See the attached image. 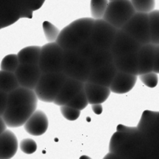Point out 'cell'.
<instances>
[{
    "instance_id": "5b68a950",
    "label": "cell",
    "mask_w": 159,
    "mask_h": 159,
    "mask_svg": "<svg viewBox=\"0 0 159 159\" xmlns=\"http://www.w3.org/2000/svg\"><path fill=\"white\" fill-rule=\"evenodd\" d=\"M64 50L56 42L48 43L41 48L38 66L42 73L62 72Z\"/></svg>"
},
{
    "instance_id": "ac0fdd59",
    "label": "cell",
    "mask_w": 159,
    "mask_h": 159,
    "mask_svg": "<svg viewBox=\"0 0 159 159\" xmlns=\"http://www.w3.org/2000/svg\"><path fill=\"white\" fill-rule=\"evenodd\" d=\"M18 149V141L11 130H6L0 135V159H11Z\"/></svg>"
},
{
    "instance_id": "30bf717a",
    "label": "cell",
    "mask_w": 159,
    "mask_h": 159,
    "mask_svg": "<svg viewBox=\"0 0 159 159\" xmlns=\"http://www.w3.org/2000/svg\"><path fill=\"white\" fill-rule=\"evenodd\" d=\"M14 74L16 77L20 87L34 90L43 73L40 71L38 65L20 64Z\"/></svg>"
},
{
    "instance_id": "ffe728a7",
    "label": "cell",
    "mask_w": 159,
    "mask_h": 159,
    "mask_svg": "<svg viewBox=\"0 0 159 159\" xmlns=\"http://www.w3.org/2000/svg\"><path fill=\"white\" fill-rule=\"evenodd\" d=\"M41 47L29 46L20 50L17 54L19 62L22 65H38Z\"/></svg>"
},
{
    "instance_id": "9c48e42d",
    "label": "cell",
    "mask_w": 159,
    "mask_h": 159,
    "mask_svg": "<svg viewBox=\"0 0 159 159\" xmlns=\"http://www.w3.org/2000/svg\"><path fill=\"white\" fill-rule=\"evenodd\" d=\"M142 45L138 43L131 36L122 30H117L116 37L110 48L113 57H121L128 54H136Z\"/></svg>"
},
{
    "instance_id": "d4e9b609",
    "label": "cell",
    "mask_w": 159,
    "mask_h": 159,
    "mask_svg": "<svg viewBox=\"0 0 159 159\" xmlns=\"http://www.w3.org/2000/svg\"><path fill=\"white\" fill-rule=\"evenodd\" d=\"M108 3V0H91L90 9H91L93 19L94 20L102 19L107 10Z\"/></svg>"
},
{
    "instance_id": "7a4b0ae2",
    "label": "cell",
    "mask_w": 159,
    "mask_h": 159,
    "mask_svg": "<svg viewBox=\"0 0 159 159\" xmlns=\"http://www.w3.org/2000/svg\"><path fill=\"white\" fill-rule=\"evenodd\" d=\"M94 21L93 18L75 20L60 31L56 43L64 51H76L83 42L89 40Z\"/></svg>"
},
{
    "instance_id": "74e56055",
    "label": "cell",
    "mask_w": 159,
    "mask_h": 159,
    "mask_svg": "<svg viewBox=\"0 0 159 159\" xmlns=\"http://www.w3.org/2000/svg\"><path fill=\"white\" fill-rule=\"evenodd\" d=\"M6 130V125L5 124L4 120H3L2 117L0 116V135Z\"/></svg>"
},
{
    "instance_id": "3957f363",
    "label": "cell",
    "mask_w": 159,
    "mask_h": 159,
    "mask_svg": "<svg viewBox=\"0 0 159 159\" xmlns=\"http://www.w3.org/2000/svg\"><path fill=\"white\" fill-rule=\"evenodd\" d=\"M91 72L89 61L79 55L76 51H64L62 73L69 79L86 82Z\"/></svg>"
},
{
    "instance_id": "4dcf8cb0",
    "label": "cell",
    "mask_w": 159,
    "mask_h": 159,
    "mask_svg": "<svg viewBox=\"0 0 159 159\" xmlns=\"http://www.w3.org/2000/svg\"><path fill=\"white\" fill-rule=\"evenodd\" d=\"M139 77L141 82L148 88H155L158 83V74L153 72V71L147 73V74L141 75H139Z\"/></svg>"
},
{
    "instance_id": "7402d4cb",
    "label": "cell",
    "mask_w": 159,
    "mask_h": 159,
    "mask_svg": "<svg viewBox=\"0 0 159 159\" xmlns=\"http://www.w3.org/2000/svg\"><path fill=\"white\" fill-rule=\"evenodd\" d=\"M20 87L15 74L0 70V90L4 93H12Z\"/></svg>"
},
{
    "instance_id": "83f0119b",
    "label": "cell",
    "mask_w": 159,
    "mask_h": 159,
    "mask_svg": "<svg viewBox=\"0 0 159 159\" xmlns=\"http://www.w3.org/2000/svg\"><path fill=\"white\" fill-rule=\"evenodd\" d=\"M88 99H87V97L86 96H85V93L83 89L82 91H81L79 94L76 95V96L65 106H68V107H71V108L75 109V110L81 111V110H84V109L88 106Z\"/></svg>"
},
{
    "instance_id": "d6986e66",
    "label": "cell",
    "mask_w": 159,
    "mask_h": 159,
    "mask_svg": "<svg viewBox=\"0 0 159 159\" xmlns=\"http://www.w3.org/2000/svg\"><path fill=\"white\" fill-rule=\"evenodd\" d=\"M113 64L118 71L138 76V53L116 57Z\"/></svg>"
},
{
    "instance_id": "836d02e7",
    "label": "cell",
    "mask_w": 159,
    "mask_h": 159,
    "mask_svg": "<svg viewBox=\"0 0 159 159\" xmlns=\"http://www.w3.org/2000/svg\"><path fill=\"white\" fill-rule=\"evenodd\" d=\"M8 101V94L0 90V116H2L6 109Z\"/></svg>"
},
{
    "instance_id": "f546056e",
    "label": "cell",
    "mask_w": 159,
    "mask_h": 159,
    "mask_svg": "<svg viewBox=\"0 0 159 159\" xmlns=\"http://www.w3.org/2000/svg\"><path fill=\"white\" fill-rule=\"evenodd\" d=\"M43 30L48 41L50 43L56 42L60 31L54 25L48 21H44L43 23Z\"/></svg>"
},
{
    "instance_id": "9a60e30c",
    "label": "cell",
    "mask_w": 159,
    "mask_h": 159,
    "mask_svg": "<svg viewBox=\"0 0 159 159\" xmlns=\"http://www.w3.org/2000/svg\"><path fill=\"white\" fill-rule=\"evenodd\" d=\"M155 45L152 43L142 45L138 52V75L153 71Z\"/></svg>"
},
{
    "instance_id": "277c9868",
    "label": "cell",
    "mask_w": 159,
    "mask_h": 159,
    "mask_svg": "<svg viewBox=\"0 0 159 159\" xmlns=\"http://www.w3.org/2000/svg\"><path fill=\"white\" fill-rule=\"evenodd\" d=\"M66 79L62 72L43 73L34 90L37 99L45 102H54Z\"/></svg>"
},
{
    "instance_id": "d590c367",
    "label": "cell",
    "mask_w": 159,
    "mask_h": 159,
    "mask_svg": "<svg viewBox=\"0 0 159 159\" xmlns=\"http://www.w3.org/2000/svg\"><path fill=\"white\" fill-rule=\"evenodd\" d=\"M92 109H93V111L97 115L101 114V113H102V107L101 104H95V105H92Z\"/></svg>"
},
{
    "instance_id": "52a82bcc",
    "label": "cell",
    "mask_w": 159,
    "mask_h": 159,
    "mask_svg": "<svg viewBox=\"0 0 159 159\" xmlns=\"http://www.w3.org/2000/svg\"><path fill=\"white\" fill-rule=\"evenodd\" d=\"M120 30L131 36L141 45L151 43L148 15L147 13L135 12Z\"/></svg>"
},
{
    "instance_id": "8992f818",
    "label": "cell",
    "mask_w": 159,
    "mask_h": 159,
    "mask_svg": "<svg viewBox=\"0 0 159 159\" xmlns=\"http://www.w3.org/2000/svg\"><path fill=\"white\" fill-rule=\"evenodd\" d=\"M130 0H120L108 3L102 20L107 21L116 29L120 30L135 14Z\"/></svg>"
},
{
    "instance_id": "ba28073f",
    "label": "cell",
    "mask_w": 159,
    "mask_h": 159,
    "mask_svg": "<svg viewBox=\"0 0 159 159\" xmlns=\"http://www.w3.org/2000/svg\"><path fill=\"white\" fill-rule=\"evenodd\" d=\"M116 32L117 29L102 19L95 20L89 40L97 49L110 51Z\"/></svg>"
},
{
    "instance_id": "d6a6232c",
    "label": "cell",
    "mask_w": 159,
    "mask_h": 159,
    "mask_svg": "<svg viewBox=\"0 0 159 159\" xmlns=\"http://www.w3.org/2000/svg\"><path fill=\"white\" fill-rule=\"evenodd\" d=\"M20 149L22 152L27 155L34 153L37 149V145L35 141L30 138H26L20 142Z\"/></svg>"
},
{
    "instance_id": "4fadbf2b",
    "label": "cell",
    "mask_w": 159,
    "mask_h": 159,
    "mask_svg": "<svg viewBox=\"0 0 159 159\" xmlns=\"http://www.w3.org/2000/svg\"><path fill=\"white\" fill-rule=\"evenodd\" d=\"M116 72L117 70L113 63L102 68L92 69L87 82L110 88Z\"/></svg>"
},
{
    "instance_id": "f1b7e54d",
    "label": "cell",
    "mask_w": 159,
    "mask_h": 159,
    "mask_svg": "<svg viewBox=\"0 0 159 159\" xmlns=\"http://www.w3.org/2000/svg\"><path fill=\"white\" fill-rule=\"evenodd\" d=\"M99 49L96 48L94 45L93 44L90 40H86V41L83 42L80 46L78 48V49L76 50L78 54L80 56H82L84 58L87 59V60H89L92 57V56L96 52V51Z\"/></svg>"
},
{
    "instance_id": "f35d334b",
    "label": "cell",
    "mask_w": 159,
    "mask_h": 159,
    "mask_svg": "<svg viewBox=\"0 0 159 159\" xmlns=\"http://www.w3.org/2000/svg\"><path fill=\"white\" fill-rule=\"evenodd\" d=\"M79 159H92L89 156H86V155H82V156H81Z\"/></svg>"
},
{
    "instance_id": "e575fe53",
    "label": "cell",
    "mask_w": 159,
    "mask_h": 159,
    "mask_svg": "<svg viewBox=\"0 0 159 159\" xmlns=\"http://www.w3.org/2000/svg\"><path fill=\"white\" fill-rule=\"evenodd\" d=\"M153 72L159 74V45H155V57H154Z\"/></svg>"
},
{
    "instance_id": "7c38bea8",
    "label": "cell",
    "mask_w": 159,
    "mask_h": 159,
    "mask_svg": "<svg viewBox=\"0 0 159 159\" xmlns=\"http://www.w3.org/2000/svg\"><path fill=\"white\" fill-rule=\"evenodd\" d=\"M84 89V83L75 79L67 78L54 102L59 107L65 106Z\"/></svg>"
},
{
    "instance_id": "cb8c5ba5",
    "label": "cell",
    "mask_w": 159,
    "mask_h": 159,
    "mask_svg": "<svg viewBox=\"0 0 159 159\" xmlns=\"http://www.w3.org/2000/svg\"><path fill=\"white\" fill-rule=\"evenodd\" d=\"M158 114L159 113L157 112L145 110L143 113L141 120H140L138 127H137L138 131L144 133V132H147L148 130H150L156 121Z\"/></svg>"
},
{
    "instance_id": "ab89813d",
    "label": "cell",
    "mask_w": 159,
    "mask_h": 159,
    "mask_svg": "<svg viewBox=\"0 0 159 159\" xmlns=\"http://www.w3.org/2000/svg\"><path fill=\"white\" fill-rule=\"evenodd\" d=\"M115 1H120V0H108L109 2H115Z\"/></svg>"
},
{
    "instance_id": "5bb4252c",
    "label": "cell",
    "mask_w": 159,
    "mask_h": 159,
    "mask_svg": "<svg viewBox=\"0 0 159 159\" xmlns=\"http://www.w3.org/2000/svg\"><path fill=\"white\" fill-rule=\"evenodd\" d=\"M26 131L33 136H40L48 128V120L41 110H36L24 124Z\"/></svg>"
},
{
    "instance_id": "44dd1931",
    "label": "cell",
    "mask_w": 159,
    "mask_h": 159,
    "mask_svg": "<svg viewBox=\"0 0 159 159\" xmlns=\"http://www.w3.org/2000/svg\"><path fill=\"white\" fill-rule=\"evenodd\" d=\"M113 61H114V57L110 51L97 50L96 52L89 60V63L92 70L111 65L113 63Z\"/></svg>"
},
{
    "instance_id": "8d00e7d4",
    "label": "cell",
    "mask_w": 159,
    "mask_h": 159,
    "mask_svg": "<svg viewBox=\"0 0 159 159\" xmlns=\"http://www.w3.org/2000/svg\"><path fill=\"white\" fill-rule=\"evenodd\" d=\"M102 159H126L123 157L120 156V155H116V154L114 153H111V152H109L105 157H104Z\"/></svg>"
},
{
    "instance_id": "2e32d148",
    "label": "cell",
    "mask_w": 159,
    "mask_h": 159,
    "mask_svg": "<svg viewBox=\"0 0 159 159\" xmlns=\"http://www.w3.org/2000/svg\"><path fill=\"white\" fill-rule=\"evenodd\" d=\"M137 80L138 76L117 71L110 85V89L112 93L116 94L127 93L134 87Z\"/></svg>"
},
{
    "instance_id": "4316f807",
    "label": "cell",
    "mask_w": 159,
    "mask_h": 159,
    "mask_svg": "<svg viewBox=\"0 0 159 159\" xmlns=\"http://www.w3.org/2000/svg\"><path fill=\"white\" fill-rule=\"evenodd\" d=\"M136 12L148 14L154 10L155 0H130Z\"/></svg>"
},
{
    "instance_id": "8fae6325",
    "label": "cell",
    "mask_w": 159,
    "mask_h": 159,
    "mask_svg": "<svg viewBox=\"0 0 159 159\" xmlns=\"http://www.w3.org/2000/svg\"><path fill=\"white\" fill-rule=\"evenodd\" d=\"M138 131L137 127H128L123 125L117 127V131L112 136L110 141L109 151L111 153L122 156L131 140L132 136L136 134Z\"/></svg>"
},
{
    "instance_id": "603a6c76",
    "label": "cell",
    "mask_w": 159,
    "mask_h": 159,
    "mask_svg": "<svg viewBox=\"0 0 159 159\" xmlns=\"http://www.w3.org/2000/svg\"><path fill=\"white\" fill-rule=\"evenodd\" d=\"M151 43L159 45V10H153L148 14Z\"/></svg>"
},
{
    "instance_id": "1f68e13d",
    "label": "cell",
    "mask_w": 159,
    "mask_h": 159,
    "mask_svg": "<svg viewBox=\"0 0 159 159\" xmlns=\"http://www.w3.org/2000/svg\"><path fill=\"white\" fill-rule=\"evenodd\" d=\"M60 107L61 113L63 115L64 117L66 120H76L80 116L81 111H79V110L71 108V107H68V106H62V107Z\"/></svg>"
},
{
    "instance_id": "6da1fadb",
    "label": "cell",
    "mask_w": 159,
    "mask_h": 159,
    "mask_svg": "<svg viewBox=\"0 0 159 159\" xmlns=\"http://www.w3.org/2000/svg\"><path fill=\"white\" fill-rule=\"evenodd\" d=\"M37 100L34 90L22 87L9 93L6 109L2 116L6 127H20L24 125L37 110Z\"/></svg>"
},
{
    "instance_id": "e0dca14e",
    "label": "cell",
    "mask_w": 159,
    "mask_h": 159,
    "mask_svg": "<svg viewBox=\"0 0 159 159\" xmlns=\"http://www.w3.org/2000/svg\"><path fill=\"white\" fill-rule=\"evenodd\" d=\"M84 92L90 105L102 104L108 99L111 93L108 87L95 85L88 82L84 83Z\"/></svg>"
},
{
    "instance_id": "484cf974",
    "label": "cell",
    "mask_w": 159,
    "mask_h": 159,
    "mask_svg": "<svg viewBox=\"0 0 159 159\" xmlns=\"http://www.w3.org/2000/svg\"><path fill=\"white\" fill-rule=\"evenodd\" d=\"M20 65L17 54H8L2 60L0 68L1 70L8 72L14 73Z\"/></svg>"
}]
</instances>
